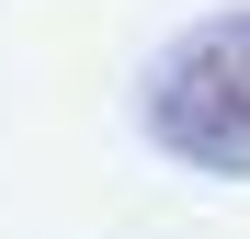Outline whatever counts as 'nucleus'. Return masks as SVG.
<instances>
[{"label": "nucleus", "mask_w": 250, "mask_h": 239, "mask_svg": "<svg viewBox=\"0 0 250 239\" xmlns=\"http://www.w3.org/2000/svg\"><path fill=\"white\" fill-rule=\"evenodd\" d=\"M205 103H216V126H239V137H250V34L205 46Z\"/></svg>", "instance_id": "f257e3e1"}]
</instances>
